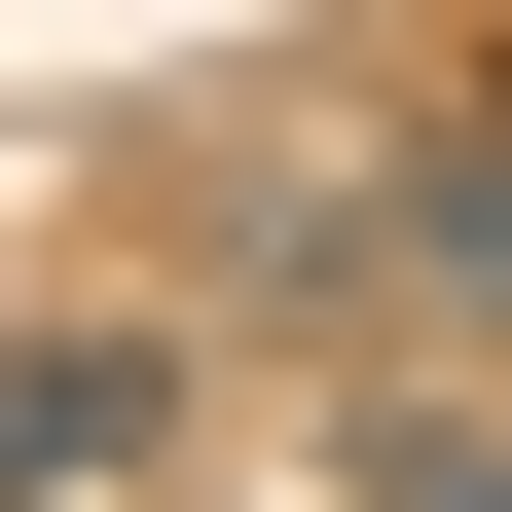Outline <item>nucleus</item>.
<instances>
[{
  "mask_svg": "<svg viewBox=\"0 0 512 512\" xmlns=\"http://www.w3.org/2000/svg\"><path fill=\"white\" fill-rule=\"evenodd\" d=\"M403 220H439V256H403L439 330H512V147H439V183H403Z\"/></svg>",
  "mask_w": 512,
  "mask_h": 512,
  "instance_id": "3",
  "label": "nucleus"
},
{
  "mask_svg": "<svg viewBox=\"0 0 512 512\" xmlns=\"http://www.w3.org/2000/svg\"><path fill=\"white\" fill-rule=\"evenodd\" d=\"M147 439H183L147 330H37V366H0V512H147Z\"/></svg>",
  "mask_w": 512,
  "mask_h": 512,
  "instance_id": "1",
  "label": "nucleus"
},
{
  "mask_svg": "<svg viewBox=\"0 0 512 512\" xmlns=\"http://www.w3.org/2000/svg\"><path fill=\"white\" fill-rule=\"evenodd\" d=\"M330 512H512V403H330Z\"/></svg>",
  "mask_w": 512,
  "mask_h": 512,
  "instance_id": "2",
  "label": "nucleus"
}]
</instances>
